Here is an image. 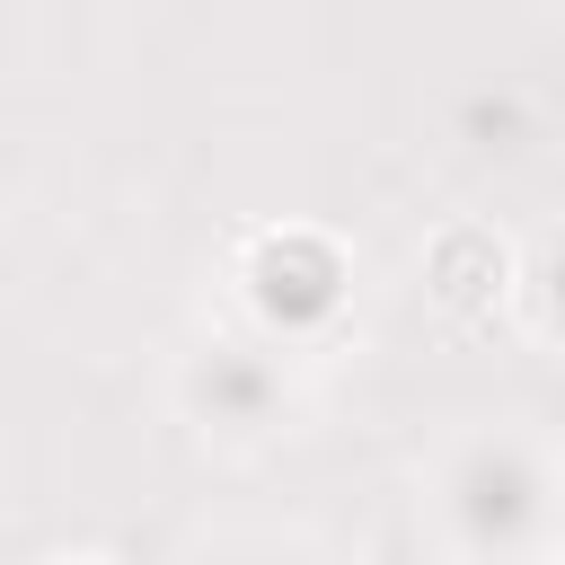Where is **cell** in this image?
I'll use <instances>...</instances> for the list:
<instances>
[{
  "label": "cell",
  "instance_id": "1",
  "mask_svg": "<svg viewBox=\"0 0 565 565\" xmlns=\"http://www.w3.org/2000/svg\"><path fill=\"white\" fill-rule=\"evenodd\" d=\"M194 388H203V397L221 388V406H203L212 424H265V415H274V397H282V380H274L265 362H247L238 344H212V362L194 371Z\"/></svg>",
  "mask_w": 565,
  "mask_h": 565
}]
</instances>
